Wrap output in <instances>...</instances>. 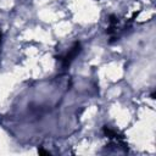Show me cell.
<instances>
[{
	"label": "cell",
	"instance_id": "6da1fadb",
	"mask_svg": "<svg viewBox=\"0 0 156 156\" xmlns=\"http://www.w3.org/2000/svg\"><path fill=\"white\" fill-rule=\"evenodd\" d=\"M134 17H135V13L132 18L122 22V20L118 16H116L113 13L108 15V17H107L108 26L106 28V34L108 37V44H113V43L118 41L123 35H126L128 33V30H130Z\"/></svg>",
	"mask_w": 156,
	"mask_h": 156
},
{
	"label": "cell",
	"instance_id": "7a4b0ae2",
	"mask_svg": "<svg viewBox=\"0 0 156 156\" xmlns=\"http://www.w3.org/2000/svg\"><path fill=\"white\" fill-rule=\"evenodd\" d=\"M83 50V46H82V43L79 40H76L72 46L62 55H58L57 56V60L60 61V67L62 71H67L69 68V66L72 65V62L80 55Z\"/></svg>",
	"mask_w": 156,
	"mask_h": 156
},
{
	"label": "cell",
	"instance_id": "3957f363",
	"mask_svg": "<svg viewBox=\"0 0 156 156\" xmlns=\"http://www.w3.org/2000/svg\"><path fill=\"white\" fill-rule=\"evenodd\" d=\"M102 134H104L106 138H108L112 144H115L116 146L123 149V151H126V152L128 151L127 144H126V141H124V136H123V134L119 133L117 129L112 128L111 126L105 124V126L102 127Z\"/></svg>",
	"mask_w": 156,
	"mask_h": 156
},
{
	"label": "cell",
	"instance_id": "277c9868",
	"mask_svg": "<svg viewBox=\"0 0 156 156\" xmlns=\"http://www.w3.org/2000/svg\"><path fill=\"white\" fill-rule=\"evenodd\" d=\"M38 152H39L40 155H51V152H49V151L44 150L43 147H38Z\"/></svg>",
	"mask_w": 156,
	"mask_h": 156
},
{
	"label": "cell",
	"instance_id": "5b68a950",
	"mask_svg": "<svg viewBox=\"0 0 156 156\" xmlns=\"http://www.w3.org/2000/svg\"><path fill=\"white\" fill-rule=\"evenodd\" d=\"M2 41H4V34H2V32H0V48L2 45Z\"/></svg>",
	"mask_w": 156,
	"mask_h": 156
}]
</instances>
